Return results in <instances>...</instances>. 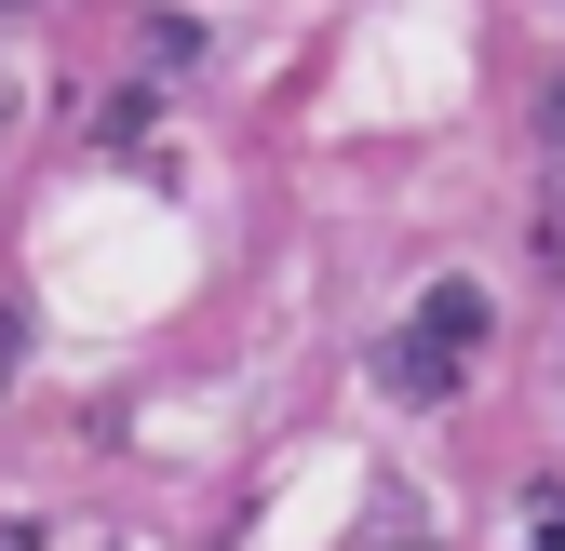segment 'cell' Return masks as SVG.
I'll return each mask as SVG.
<instances>
[{
  "label": "cell",
  "instance_id": "cell-4",
  "mask_svg": "<svg viewBox=\"0 0 565 551\" xmlns=\"http://www.w3.org/2000/svg\"><path fill=\"white\" fill-rule=\"evenodd\" d=\"M0 14H41V0H0Z\"/></svg>",
  "mask_w": 565,
  "mask_h": 551
},
{
  "label": "cell",
  "instance_id": "cell-2",
  "mask_svg": "<svg viewBox=\"0 0 565 551\" xmlns=\"http://www.w3.org/2000/svg\"><path fill=\"white\" fill-rule=\"evenodd\" d=\"M539 108H552V121H539V134H552V162H565V67H552V95H539Z\"/></svg>",
  "mask_w": 565,
  "mask_h": 551
},
{
  "label": "cell",
  "instance_id": "cell-1",
  "mask_svg": "<svg viewBox=\"0 0 565 551\" xmlns=\"http://www.w3.org/2000/svg\"><path fill=\"white\" fill-rule=\"evenodd\" d=\"M471 350H484V283H458V269H445V283L404 310V336H391V377H404L417 403H445V390L471 377Z\"/></svg>",
  "mask_w": 565,
  "mask_h": 551
},
{
  "label": "cell",
  "instance_id": "cell-3",
  "mask_svg": "<svg viewBox=\"0 0 565 551\" xmlns=\"http://www.w3.org/2000/svg\"><path fill=\"white\" fill-rule=\"evenodd\" d=\"M0 364H14V310H0Z\"/></svg>",
  "mask_w": 565,
  "mask_h": 551
}]
</instances>
